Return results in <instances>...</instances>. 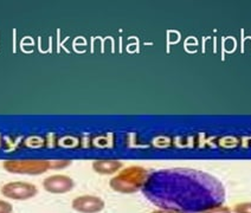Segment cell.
I'll return each instance as SVG.
<instances>
[{
  "label": "cell",
  "mask_w": 251,
  "mask_h": 213,
  "mask_svg": "<svg viewBox=\"0 0 251 213\" xmlns=\"http://www.w3.org/2000/svg\"><path fill=\"white\" fill-rule=\"evenodd\" d=\"M142 193L158 209L176 213H202L223 205L225 200L224 186L218 179L190 168L152 172Z\"/></svg>",
  "instance_id": "obj_1"
},
{
  "label": "cell",
  "mask_w": 251,
  "mask_h": 213,
  "mask_svg": "<svg viewBox=\"0 0 251 213\" xmlns=\"http://www.w3.org/2000/svg\"><path fill=\"white\" fill-rule=\"evenodd\" d=\"M148 174L150 173L147 172V169H145L141 166L128 167L112 178L109 185L115 192L130 194V193H135L139 189H142L148 178Z\"/></svg>",
  "instance_id": "obj_2"
},
{
  "label": "cell",
  "mask_w": 251,
  "mask_h": 213,
  "mask_svg": "<svg viewBox=\"0 0 251 213\" xmlns=\"http://www.w3.org/2000/svg\"><path fill=\"white\" fill-rule=\"evenodd\" d=\"M4 168L14 174L38 175L51 169V161L48 160H7Z\"/></svg>",
  "instance_id": "obj_3"
},
{
  "label": "cell",
  "mask_w": 251,
  "mask_h": 213,
  "mask_svg": "<svg viewBox=\"0 0 251 213\" xmlns=\"http://www.w3.org/2000/svg\"><path fill=\"white\" fill-rule=\"evenodd\" d=\"M4 197L13 200H27L33 198L38 193V189L33 184L24 183V181H13L4 185L1 189Z\"/></svg>",
  "instance_id": "obj_4"
},
{
  "label": "cell",
  "mask_w": 251,
  "mask_h": 213,
  "mask_svg": "<svg viewBox=\"0 0 251 213\" xmlns=\"http://www.w3.org/2000/svg\"><path fill=\"white\" fill-rule=\"evenodd\" d=\"M43 187L45 191L55 194H61V193L70 192L75 187V181L68 175L56 174L48 177L43 181Z\"/></svg>",
  "instance_id": "obj_5"
},
{
  "label": "cell",
  "mask_w": 251,
  "mask_h": 213,
  "mask_svg": "<svg viewBox=\"0 0 251 213\" xmlns=\"http://www.w3.org/2000/svg\"><path fill=\"white\" fill-rule=\"evenodd\" d=\"M73 209L81 213H98L104 209V201L95 195H81L73 200Z\"/></svg>",
  "instance_id": "obj_6"
},
{
  "label": "cell",
  "mask_w": 251,
  "mask_h": 213,
  "mask_svg": "<svg viewBox=\"0 0 251 213\" xmlns=\"http://www.w3.org/2000/svg\"><path fill=\"white\" fill-rule=\"evenodd\" d=\"M124 164L118 160H96L93 163V169L99 174L112 175L122 168Z\"/></svg>",
  "instance_id": "obj_7"
},
{
  "label": "cell",
  "mask_w": 251,
  "mask_h": 213,
  "mask_svg": "<svg viewBox=\"0 0 251 213\" xmlns=\"http://www.w3.org/2000/svg\"><path fill=\"white\" fill-rule=\"evenodd\" d=\"M235 213H251V203H239L233 207Z\"/></svg>",
  "instance_id": "obj_8"
},
{
  "label": "cell",
  "mask_w": 251,
  "mask_h": 213,
  "mask_svg": "<svg viewBox=\"0 0 251 213\" xmlns=\"http://www.w3.org/2000/svg\"><path fill=\"white\" fill-rule=\"evenodd\" d=\"M202 213H231V209L225 205H221V206H217V207H212V209L207 210V211H205Z\"/></svg>",
  "instance_id": "obj_9"
},
{
  "label": "cell",
  "mask_w": 251,
  "mask_h": 213,
  "mask_svg": "<svg viewBox=\"0 0 251 213\" xmlns=\"http://www.w3.org/2000/svg\"><path fill=\"white\" fill-rule=\"evenodd\" d=\"M71 164L69 160H62V161H51V169H59L68 167Z\"/></svg>",
  "instance_id": "obj_10"
},
{
  "label": "cell",
  "mask_w": 251,
  "mask_h": 213,
  "mask_svg": "<svg viewBox=\"0 0 251 213\" xmlns=\"http://www.w3.org/2000/svg\"><path fill=\"white\" fill-rule=\"evenodd\" d=\"M13 207L10 203L4 200H0V213H12Z\"/></svg>",
  "instance_id": "obj_11"
},
{
  "label": "cell",
  "mask_w": 251,
  "mask_h": 213,
  "mask_svg": "<svg viewBox=\"0 0 251 213\" xmlns=\"http://www.w3.org/2000/svg\"><path fill=\"white\" fill-rule=\"evenodd\" d=\"M152 213H176V212L168 211V210H161V209H159V210H156V211H154V212H152Z\"/></svg>",
  "instance_id": "obj_12"
}]
</instances>
